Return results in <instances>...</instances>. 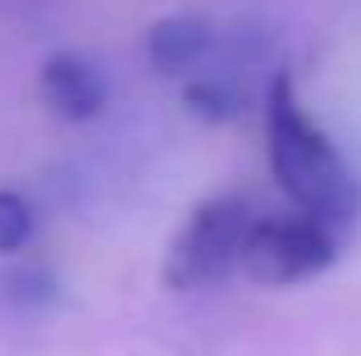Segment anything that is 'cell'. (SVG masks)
Wrapping results in <instances>:
<instances>
[{"label":"cell","instance_id":"cell-2","mask_svg":"<svg viewBox=\"0 0 361 356\" xmlns=\"http://www.w3.org/2000/svg\"><path fill=\"white\" fill-rule=\"evenodd\" d=\"M247 229H252V210H247L243 196L220 192L211 201H202L165 251V265H160L165 288L188 293V288H206L220 274H229V265H238Z\"/></svg>","mask_w":361,"mask_h":356},{"label":"cell","instance_id":"cell-5","mask_svg":"<svg viewBox=\"0 0 361 356\" xmlns=\"http://www.w3.org/2000/svg\"><path fill=\"white\" fill-rule=\"evenodd\" d=\"M211 23L197 14H165L147 27V60L160 78H183L211 55Z\"/></svg>","mask_w":361,"mask_h":356},{"label":"cell","instance_id":"cell-1","mask_svg":"<svg viewBox=\"0 0 361 356\" xmlns=\"http://www.w3.org/2000/svg\"><path fill=\"white\" fill-rule=\"evenodd\" d=\"M265 119H270V170L279 187L320 224H353L361 210V183L343 165L325 133L307 119L298 106L288 73H274L270 96H265Z\"/></svg>","mask_w":361,"mask_h":356},{"label":"cell","instance_id":"cell-8","mask_svg":"<svg viewBox=\"0 0 361 356\" xmlns=\"http://www.w3.org/2000/svg\"><path fill=\"white\" fill-rule=\"evenodd\" d=\"M37 233V210L23 192L0 187V256H18Z\"/></svg>","mask_w":361,"mask_h":356},{"label":"cell","instance_id":"cell-3","mask_svg":"<svg viewBox=\"0 0 361 356\" xmlns=\"http://www.w3.org/2000/svg\"><path fill=\"white\" fill-rule=\"evenodd\" d=\"M338 256L334 229L311 215H288V220H252L238 251V269L261 288H288L302 279L320 274Z\"/></svg>","mask_w":361,"mask_h":356},{"label":"cell","instance_id":"cell-4","mask_svg":"<svg viewBox=\"0 0 361 356\" xmlns=\"http://www.w3.org/2000/svg\"><path fill=\"white\" fill-rule=\"evenodd\" d=\"M37 87H42L46 106L69 124H87V119L106 115L110 106V87L101 78V69L73 51H55L37 73Z\"/></svg>","mask_w":361,"mask_h":356},{"label":"cell","instance_id":"cell-6","mask_svg":"<svg viewBox=\"0 0 361 356\" xmlns=\"http://www.w3.org/2000/svg\"><path fill=\"white\" fill-rule=\"evenodd\" d=\"M183 106H188V115H197L202 124H229V119L243 110V96H238L233 82L220 78V73H188Z\"/></svg>","mask_w":361,"mask_h":356},{"label":"cell","instance_id":"cell-7","mask_svg":"<svg viewBox=\"0 0 361 356\" xmlns=\"http://www.w3.org/2000/svg\"><path fill=\"white\" fill-rule=\"evenodd\" d=\"M0 297H5L9 306L37 311V306H51L55 297H60V284H55V274L46 265H14V269L0 274Z\"/></svg>","mask_w":361,"mask_h":356}]
</instances>
